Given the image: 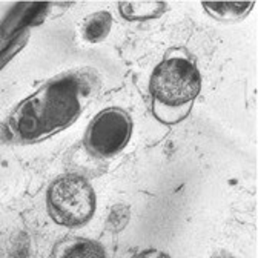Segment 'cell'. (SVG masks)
<instances>
[{
    "label": "cell",
    "instance_id": "cell-11",
    "mask_svg": "<svg viewBox=\"0 0 258 258\" xmlns=\"http://www.w3.org/2000/svg\"><path fill=\"white\" fill-rule=\"evenodd\" d=\"M212 258H234L231 253H228V252H224V250H221V252H217Z\"/></svg>",
    "mask_w": 258,
    "mask_h": 258
},
{
    "label": "cell",
    "instance_id": "cell-3",
    "mask_svg": "<svg viewBox=\"0 0 258 258\" xmlns=\"http://www.w3.org/2000/svg\"><path fill=\"white\" fill-rule=\"evenodd\" d=\"M97 209V196L92 184L79 174L57 177L46 190L49 218L63 228L77 229L88 224Z\"/></svg>",
    "mask_w": 258,
    "mask_h": 258
},
{
    "label": "cell",
    "instance_id": "cell-1",
    "mask_svg": "<svg viewBox=\"0 0 258 258\" xmlns=\"http://www.w3.org/2000/svg\"><path fill=\"white\" fill-rule=\"evenodd\" d=\"M92 97L89 77L64 73L42 85L16 108L10 131L22 143H39L79 120Z\"/></svg>",
    "mask_w": 258,
    "mask_h": 258
},
{
    "label": "cell",
    "instance_id": "cell-5",
    "mask_svg": "<svg viewBox=\"0 0 258 258\" xmlns=\"http://www.w3.org/2000/svg\"><path fill=\"white\" fill-rule=\"evenodd\" d=\"M52 253V258H109L102 243L86 237H74L60 241Z\"/></svg>",
    "mask_w": 258,
    "mask_h": 258
},
{
    "label": "cell",
    "instance_id": "cell-7",
    "mask_svg": "<svg viewBox=\"0 0 258 258\" xmlns=\"http://www.w3.org/2000/svg\"><path fill=\"white\" fill-rule=\"evenodd\" d=\"M112 23V14L106 10L86 16L80 28L82 39L91 45L102 43L111 34Z\"/></svg>",
    "mask_w": 258,
    "mask_h": 258
},
{
    "label": "cell",
    "instance_id": "cell-6",
    "mask_svg": "<svg viewBox=\"0 0 258 258\" xmlns=\"http://www.w3.org/2000/svg\"><path fill=\"white\" fill-rule=\"evenodd\" d=\"M118 13L127 22H148L165 14L166 4L160 0H136V2H118Z\"/></svg>",
    "mask_w": 258,
    "mask_h": 258
},
{
    "label": "cell",
    "instance_id": "cell-8",
    "mask_svg": "<svg viewBox=\"0 0 258 258\" xmlns=\"http://www.w3.org/2000/svg\"><path fill=\"white\" fill-rule=\"evenodd\" d=\"M205 11L217 22H238L249 16L255 2H203Z\"/></svg>",
    "mask_w": 258,
    "mask_h": 258
},
{
    "label": "cell",
    "instance_id": "cell-10",
    "mask_svg": "<svg viewBox=\"0 0 258 258\" xmlns=\"http://www.w3.org/2000/svg\"><path fill=\"white\" fill-rule=\"evenodd\" d=\"M133 258H171V256H169V253L160 250V249L149 247V249H143V250L137 252Z\"/></svg>",
    "mask_w": 258,
    "mask_h": 258
},
{
    "label": "cell",
    "instance_id": "cell-9",
    "mask_svg": "<svg viewBox=\"0 0 258 258\" xmlns=\"http://www.w3.org/2000/svg\"><path fill=\"white\" fill-rule=\"evenodd\" d=\"M131 218V212H129V208L126 205H117L111 209L108 220H106V226L109 231L114 232H120L121 229L126 228V224Z\"/></svg>",
    "mask_w": 258,
    "mask_h": 258
},
{
    "label": "cell",
    "instance_id": "cell-4",
    "mask_svg": "<svg viewBox=\"0 0 258 258\" xmlns=\"http://www.w3.org/2000/svg\"><path fill=\"white\" fill-rule=\"evenodd\" d=\"M134 121L124 109L111 106L97 112L89 121L83 143L97 158H114L131 142Z\"/></svg>",
    "mask_w": 258,
    "mask_h": 258
},
{
    "label": "cell",
    "instance_id": "cell-2",
    "mask_svg": "<svg viewBox=\"0 0 258 258\" xmlns=\"http://www.w3.org/2000/svg\"><path fill=\"white\" fill-rule=\"evenodd\" d=\"M202 73L184 48L169 49L149 77L151 111L163 124H177L192 111L202 92Z\"/></svg>",
    "mask_w": 258,
    "mask_h": 258
}]
</instances>
